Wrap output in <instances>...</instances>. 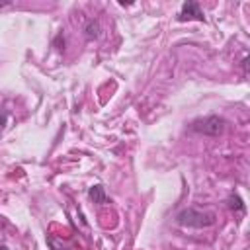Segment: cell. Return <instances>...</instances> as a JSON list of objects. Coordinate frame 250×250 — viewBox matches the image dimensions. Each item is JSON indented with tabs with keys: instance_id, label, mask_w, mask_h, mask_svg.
<instances>
[{
	"instance_id": "8",
	"label": "cell",
	"mask_w": 250,
	"mask_h": 250,
	"mask_svg": "<svg viewBox=\"0 0 250 250\" xmlns=\"http://www.w3.org/2000/svg\"><path fill=\"white\" fill-rule=\"evenodd\" d=\"M4 6H8V2H0V8H4Z\"/></svg>"
},
{
	"instance_id": "9",
	"label": "cell",
	"mask_w": 250,
	"mask_h": 250,
	"mask_svg": "<svg viewBox=\"0 0 250 250\" xmlns=\"http://www.w3.org/2000/svg\"><path fill=\"white\" fill-rule=\"evenodd\" d=\"M0 250H8V248H6V246H0Z\"/></svg>"
},
{
	"instance_id": "6",
	"label": "cell",
	"mask_w": 250,
	"mask_h": 250,
	"mask_svg": "<svg viewBox=\"0 0 250 250\" xmlns=\"http://www.w3.org/2000/svg\"><path fill=\"white\" fill-rule=\"evenodd\" d=\"M47 242H49V246H51L53 250H64V246H62V244H59L53 236H49V238H47Z\"/></svg>"
},
{
	"instance_id": "5",
	"label": "cell",
	"mask_w": 250,
	"mask_h": 250,
	"mask_svg": "<svg viewBox=\"0 0 250 250\" xmlns=\"http://www.w3.org/2000/svg\"><path fill=\"white\" fill-rule=\"evenodd\" d=\"M84 31H86V37H88V39H96V37L100 35V23H98L96 20H90V21L86 23V29H84Z\"/></svg>"
},
{
	"instance_id": "7",
	"label": "cell",
	"mask_w": 250,
	"mask_h": 250,
	"mask_svg": "<svg viewBox=\"0 0 250 250\" xmlns=\"http://www.w3.org/2000/svg\"><path fill=\"white\" fill-rule=\"evenodd\" d=\"M6 119H8V113L2 111V113H0V133H2V129H4V125H6Z\"/></svg>"
},
{
	"instance_id": "4",
	"label": "cell",
	"mask_w": 250,
	"mask_h": 250,
	"mask_svg": "<svg viewBox=\"0 0 250 250\" xmlns=\"http://www.w3.org/2000/svg\"><path fill=\"white\" fill-rule=\"evenodd\" d=\"M88 195H90V199H92L94 203H98V205H104V203H107L105 188H104V186H100V184L92 186V188L88 189Z\"/></svg>"
},
{
	"instance_id": "1",
	"label": "cell",
	"mask_w": 250,
	"mask_h": 250,
	"mask_svg": "<svg viewBox=\"0 0 250 250\" xmlns=\"http://www.w3.org/2000/svg\"><path fill=\"white\" fill-rule=\"evenodd\" d=\"M176 221H178L180 227L205 229V227H211V225L215 223V213H211V211H199V209L188 207V209H184V211L178 213Z\"/></svg>"
},
{
	"instance_id": "3",
	"label": "cell",
	"mask_w": 250,
	"mask_h": 250,
	"mask_svg": "<svg viewBox=\"0 0 250 250\" xmlns=\"http://www.w3.org/2000/svg\"><path fill=\"white\" fill-rule=\"evenodd\" d=\"M180 21H186V20H197V21H205V14L201 12L199 4L189 0V2H184L182 10H180V16H178Z\"/></svg>"
},
{
	"instance_id": "2",
	"label": "cell",
	"mask_w": 250,
	"mask_h": 250,
	"mask_svg": "<svg viewBox=\"0 0 250 250\" xmlns=\"http://www.w3.org/2000/svg\"><path fill=\"white\" fill-rule=\"evenodd\" d=\"M227 121L221 115H207L201 119H195L191 123V131L199 133V135H207V137H217L225 131Z\"/></svg>"
}]
</instances>
